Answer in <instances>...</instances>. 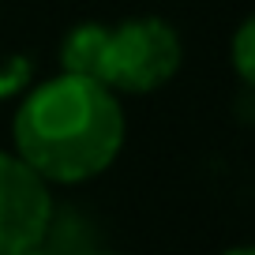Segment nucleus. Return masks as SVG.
<instances>
[{"label": "nucleus", "instance_id": "obj_3", "mask_svg": "<svg viewBox=\"0 0 255 255\" xmlns=\"http://www.w3.org/2000/svg\"><path fill=\"white\" fill-rule=\"evenodd\" d=\"M53 218V188L15 150H0V255L45 248Z\"/></svg>", "mask_w": 255, "mask_h": 255}, {"label": "nucleus", "instance_id": "obj_6", "mask_svg": "<svg viewBox=\"0 0 255 255\" xmlns=\"http://www.w3.org/2000/svg\"><path fill=\"white\" fill-rule=\"evenodd\" d=\"M222 255H255V244H233V248H225Z\"/></svg>", "mask_w": 255, "mask_h": 255}, {"label": "nucleus", "instance_id": "obj_7", "mask_svg": "<svg viewBox=\"0 0 255 255\" xmlns=\"http://www.w3.org/2000/svg\"><path fill=\"white\" fill-rule=\"evenodd\" d=\"M4 255H53L49 248H26V252H4Z\"/></svg>", "mask_w": 255, "mask_h": 255}, {"label": "nucleus", "instance_id": "obj_5", "mask_svg": "<svg viewBox=\"0 0 255 255\" xmlns=\"http://www.w3.org/2000/svg\"><path fill=\"white\" fill-rule=\"evenodd\" d=\"M38 79V64L30 53L0 56V102H19Z\"/></svg>", "mask_w": 255, "mask_h": 255}, {"label": "nucleus", "instance_id": "obj_4", "mask_svg": "<svg viewBox=\"0 0 255 255\" xmlns=\"http://www.w3.org/2000/svg\"><path fill=\"white\" fill-rule=\"evenodd\" d=\"M229 68L255 94V11H248L229 38Z\"/></svg>", "mask_w": 255, "mask_h": 255}, {"label": "nucleus", "instance_id": "obj_1", "mask_svg": "<svg viewBox=\"0 0 255 255\" xmlns=\"http://www.w3.org/2000/svg\"><path fill=\"white\" fill-rule=\"evenodd\" d=\"M128 139L124 102L87 75L34 79L11 113V150L49 184L79 188L117 165Z\"/></svg>", "mask_w": 255, "mask_h": 255}, {"label": "nucleus", "instance_id": "obj_8", "mask_svg": "<svg viewBox=\"0 0 255 255\" xmlns=\"http://www.w3.org/2000/svg\"><path fill=\"white\" fill-rule=\"evenodd\" d=\"M87 255H120V252H87Z\"/></svg>", "mask_w": 255, "mask_h": 255}, {"label": "nucleus", "instance_id": "obj_2", "mask_svg": "<svg viewBox=\"0 0 255 255\" xmlns=\"http://www.w3.org/2000/svg\"><path fill=\"white\" fill-rule=\"evenodd\" d=\"M56 64L60 72L109 87L117 98H146L180 75L184 38L161 15H128L120 23L83 19L64 30Z\"/></svg>", "mask_w": 255, "mask_h": 255}]
</instances>
